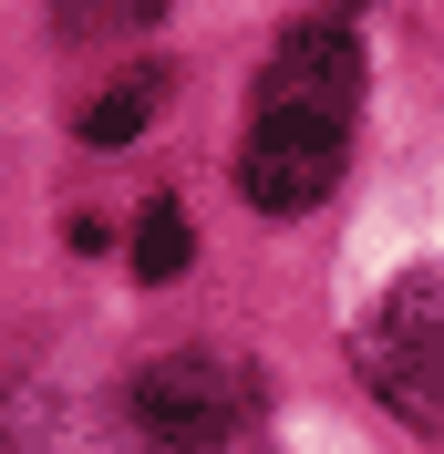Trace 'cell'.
<instances>
[{"label":"cell","mask_w":444,"mask_h":454,"mask_svg":"<svg viewBox=\"0 0 444 454\" xmlns=\"http://www.w3.org/2000/svg\"><path fill=\"white\" fill-rule=\"evenodd\" d=\"M155 114H166V73L145 62V73H124L114 93H93V104H83V135H93V145H124V135H145Z\"/></svg>","instance_id":"obj_5"},{"label":"cell","mask_w":444,"mask_h":454,"mask_svg":"<svg viewBox=\"0 0 444 454\" xmlns=\"http://www.w3.org/2000/svg\"><path fill=\"white\" fill-rule=\"evenodd\" d=\"M196 258V238H186V207H145V227H135V269L145 279H176Z\"/></svg>","instance_id":"obj_6"},{"label":"cell","mask_w":444,"mask_h":454,"mask_svg":"<svg viewBox=\"0 0 444 454\" xmlns=\"http://www.w3.org/2000/svg\"><path fill=\"white\" fill-rule=\"evenodd\" d=\"M124 413L155 454H227L258 434V372L227 362V351H166V362L135 372Z\"/></svg>","instance_id":"obj_1"},{"label":"cell","mask_w":444,"mask_h":454,"mask_svg":"<svg viewBox=\"0 0 444 454\" xmlns=\"http://www.w3.org/2000/svg\"><path fill=\"white\" fill-rule=\"evenodd\" d=\"M352 351H361V382H372L403 424L444 434V258L372 300V320H361Z\"/></svg>","instance_id":"obj_2"},{"label":"cell","mask_w":444,"mask_h":454,"mask_svg":"<svg viewBox=\"0 0 444 454\" xmlns=\"http://www.w3.org/2000/svg\"><path fill=\"white\" fill-rule=\"evenodd\" d=\"M352 93H361V52L331 21H300L269 52V73H258V114H331V124H352Z\"/></svg>","instance_id":"obj_4"},{"label":"cell","mask_w":444,"mask_h":454,"mask_svg":"<svg viewBox=\"0 0 444 454\" xmlns=\"http://www.w3.org/2000/svg\"><path fill=\"white\" fill-rule=\"evenodd\" d=\"M341 155H352V124H331V114H258L238 186H249L258 217H310L341 186Z\"/></svg>","instance_id":"obj_3"}]
</instances>
